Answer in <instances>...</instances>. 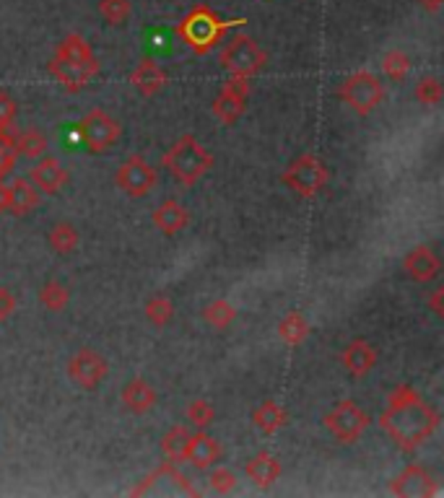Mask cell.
<instances>
[{
  "label": "cell",
  "mask_w": 444,
  "mask_h": 498,
  "mask_svg": "<svg viewBox=\"0 0 444 498\" xmlns=\"http://www.w3.org/2000/svg\"><path fill=\"white\" fill-rule=\"evenodd\" d=\"M380 429L398 449L415 452L440 429V412L432 408L411 384H398L387 395V408L377 418Z\"/></svg>",
  "instance_id": "obj_1"
},
{
  "label": "cell",
  "mask_w": 444,
  "mask_h": 498,
  "mask_svg": "<svg viewBox=\"0 0 444 498\" xmlns=\"http://www.w3.org/2000/svg\"><path fill=\"white\" fill-rule=\"evenodd\" d=\"M47 70L65 91L78 94L99 76L102 65L81 34H68L55 47V55L47 62Z\"/></svg>",
  "instance_id": "obj_2"
},
{
  "label": "cell",
  "mask_w": 444,
  "mask_h": 498,
  "mask_svg": "<svg viewBox=\"0 0 444 498\" xmlns=\"http://www.w3.org/2000/svg\"><path fill=\"white\" fill-rule=\"evenodd\" d=\"M242 24H247V19H221L208 5H195L175 27V34L187 45L190 53L208 55L216 45L224 42L226 31L237 29Z\"/></svg>",
  "instance_id": "obj_3"
},
{
  "label": "cell",
  "mask_w": 444,
  "mask_h": 498,
  "mask_svg": "<svg viewBox=\"0 0 444 498\" xmlns=\"http://www.w3.org/2000/svg\"><path fill=\"white\" fill-rule=\"evenodd\" d=\"M161 167L182 187H193L213 169V153L195 135L187 133L161 156Z\"/></svg>",
  "instance_id": "obj_4"
},
{
  "label": "cell",
  "mask_w": 444,
  "mask_h": 498,
  "mask_svg": "<svg viewBox=\"0 0 444 498\" xmlns=\"http://www.w3.org/2000/svg\"><path fill=\"white\" fill-rule=\"evenodd\" d=\"M327 179H330V169H327L325 161L320 156H315V153L296 156L294 161L284 169V175H281L284 187H289L296 198H301V200L317 198L325 190Z\"/></svg>",
  "instance_id": "obj_5"
},
{
  "label": "cell",
  "mask_w": 444,
  "mask_h": 498,
  "mask_svg": "<svg viewBox=\"0 0 444 498\" xmlns=\"http://www.w3.org/2000/svg\"><path fill=\"white\" fill-rule=\"evenodd\" d=\"M218 62L229 76L255 78L267 65V53L258 45V39H252L247 34H237L224 45Z\"/></svg>",
  "instance_id": "obj_6"
},
{
  "label": "cell",
  "mask_w": 444,
  "mask_h": 498,
  "mask_svg": "<svg viewBox=\"0 0 444 498\" xmlns=\"http://www.w3.org/2000/svg\"><path fill=\"white\" fill-rule=\"evenodd\" d=\"M338 96H341V102H346L354 110L358 118H369L382 104L385 86H382V81L374 73H369V70H354L338 86Z\"/></svg>",
  "instance_id": "obj_7"
},
{
  "label": "cell",
  "mask_w": 444,
  "mask_h": 498,
  "mask_svg": "<svg viewBox=\"0 0 444 498\" xmlns=\"http://www.w3.org/2000/svg\"><path fill=\"white\" fill-rule=\"evenodd\" d=\"M369 423H372L369 412L364 411L361 405H356L354 400L335 403L323 418L327 434L341 444H354V441L361 439V434L369 429Z\"/></svg>",
  "instance_id": "obj_8"
},
{
  "label": "cell",
  "mask_w": 444,
  "mask_h": 498,
  "mask_svg": "<svg viewBox=\"0 0 444 498\" xmlns=\"http://www.w3.org/2000/svg\"><path fill=\"white\" fill-rule=\"evenodd\" d=\"M78 138L91 153H104L122 138V125L104 110H91L78 119Z\"/></svg>",
  "instance_id": "obj_9"
},
{
  "label": "cell",
  "mask_w": 444,
  "mask_h": 498,
  "mask_svg": "<svg viewBox=\"0 0 444 498\" xmlns=\"http://www.w3.org/2000/svg\"><path fill=\"white\" fill-rule=\"evenodd\" d=\"M156 182H159V175H156V169L148 164L144 156H127L119 164L118 175H115L118 190H122L133 200H141V198L151 195Z\"/></svg>",
  "instance_id": "obj_10"
},
{
  "label": "cell",
  "mask_w": 444,
  "mask_h": 498,
  "mask_svg": "<svg viewBox=\"0 0 444 498\" xmlns=\"http://www.w3.org/2000/svg\"><path fill=\"white\" fill-rule=\"evenodd\" d=\"M247 99H250V78H237V76H232V78L221 86L218 96L213 99L210 112H213V118L218 119L221 125L232 127V125H237L239 119L244 118V112H247Z\"/></svg>",
  "instance_id": "obj_11"
},
{
  "label": "cell",
  "mask_w": 444,
  "mask_h": 498,
  "mask_svg": "<svg viewBox=\"0 0 444 498\" xmlns=\"http://www.w3.org/2000/svg\"><path fill=\"white\" fill-rule=\"evenodd\" d=\"M110 374V363L102 353L91 351V348H81L70 355L68 361V377L76 381L84 389H96L102 381Z\"/></svg>",
  "instance_id": "obj_12"
},
{
  "label": "cell",
  "mask_w": 444,
  "mask_h": 498,
  "mask_svg": "<svg viewBox=\"0 0 444 498\" xmlns=\"http://www.w3.org/2000/svg\"><path fill=\"white\" fill-rule=\"evenodd\" d=\"M161 483H167L169 486V491L172 494H185V496H201V488L198 486H193L190 480H187V475L185 472H179L172 462H167V465H161V468H156L148 478H144L133 491H130V496H148V494H159V486Z\"/></svg>",
  "instance_id": "obj_13"
},
{
  "label": "cell",
  "mask_w": 444,
  "mask_h": 498,
  "mask_svg": "<svg viewBox=\"0 0 444 498\" xmlns=\"http://www.w3.org/2000/svg\"><path fill=\"white\" fill-rule=\"evenodd\" d=\"M390 494L398 498H432L440 494V483L426 468L408 465L390 483Z\"/></svg>",
  "instance_id": "obj_14"
},
{
  "label": "cell",
  "mask_w": 444,
  "mask_h": 498,
  "mask_svg": "<svg viewBox=\"0 0 444 498\" xmlns=\"http://www.w3.org/2000/svg\"><path fill=\"white\" fill-rule=\"evenodd\" d=\"M403 270L408 273L411 281L426 286V283H432V281L440 278V273H442V260L437 257V252H434L432 247L418 244V247H414V249L403 257Z\"/></svg>",
  "instance_id": "obj_15"
},
{
  "label": "cell",
  "mask_w": 444,
  "mask_h": 498,
  "mask_svg": "<svg viewBox=\"0 0 444 498\" xmlns=\"http://www.w3.org/2000/svg\"><path fill=\"white\" fill-rule=\"evenodd\" d=\"M218 460H221V444L213 439L206 429L190 434L182 462H190L195 469H210L218 465Z\"/></svg>",
  "instance_id": "obj_16"
},
{
  "label": "cell",
  "mask_w": 444,
  "mask_h": 498,
  "mask_svg": "<svg viewBox=\"0 0 444 498\" xmlns=\"http://www.w3.org/2000/svg\"><path fill=\"white\" fill-rule=\"evenodd\" d=\"M31 184L39 190V192H45V195H58L60 190L68 184V172H65V167L60 164V159L55 156H42V159H37L34 161V167H31Z\"/></svg>",
  "instance_id": "obj_17"
},
{
  "label": "cell",
  "mask_w": 444,
  "mask_h": 498,
  "mask_svg": "<svg viewBox=\"0 0 444 498\" xmlns=\"http://www.w3.org/2000/svg\"><path fill=\"white\" fill-rule=\"evenodd\" d=\"M341 363H343V369L354 377V380H364L372 369H374V363H377V351H374V346L369 343V340H364V338H354L343 353H341Z\"/></svg>",
  "instance_id": "obj_18"
},
{
  "label": "cell",
  "mask_w": 444,
  "mask_h": 498,
  "mask_svg": "<svg viewBox=\"0 0 444 498\" xmlns=\"http://www.w3.org/2000/svg\"><path fill=\"white\" fill-rule=\"evenodd\" d=\"M130 84H133V88H136L141 96L151 99V96H159V94L167 88L169 76H167V70H164L156 60L144 58L138 62V68L130 73Z\"/></svg>",
  "instance_id": "obj_19"
},
{
  "label": "cell",
  "mask_w": 444,
  "mask_h": 498,
  "mask_svg": "<svg viewBox=\"0 0 444 498\" xmlns=\"http://www.w3.org/2000/svg\"><path fill=\"white\" fill-rule=\"evenodd\" d=\"M151 221H153V226H156L161 234L175 236L187 229V224H190V210L182 206L179 200H175V198H167L164 203H159V208L153 210Z\"/></svg>",
  "instance_id": "obj_20"
},
{
  "label": "cell",
  "mask_w": 444,
  "mask_h": 498,
  "mask_svg": "<svg viewBox=\"0 0 444 498\" xmlns=\"http://www.w3.org/2000/svg\"><path fill=\"white\" fill-rule=\"evenodd\" d=\"M119 397H122V405L136 415H146L156 405V389L144 377H133L130 381H125Z\"/></svg>",
  "instance_id": "obj_21"
},
{
  "label": "cell",
  "mask_w": 444,
  "mask_h": 498,
  "mask_svg": "<svg viewBox=\"0 0 444 498\" xmlns=\"http://www.w3.org/2000/svg\"><path fill=\"white\" fill-rule=\"evenodd\" d=\"M281 462H278V457L275 454H270V452H258L255 457H250L247 460V465H244V475L258 486V488H270L278 478H281Z\"/></svg>",
  "instance_id": "obj_22"
},
{
  "label": "cell",
  "mask_w": 444,
  "mask_h": 498,
  "mask_svg": "<svg viewBox=\"0 0 444 498\" xmlns=\"http://www.w3.org/2000/svg\"><path fill=\"white\" fill-rule=\"evenodd\" d=\"M8 195H11V200H8V213H13L16 218L29 216L31 210L39 208V200H42V195H39V190L31 184V179H13V182L8 184Z\"/></svg>",
  "instance_id": "obj_23"
},
{
  "label": "cell",
  "mask_w": 444,
  "mask_h": 498,
  "mask_svg": "<svg viewBox=\"0 0 444 498\" xmlns=\"http://www.w3.org/2000/svg\"><path fill=\"white\" fill-rule=\"evenodd\" d=\"M286 420H289L286 408L278 405L275 400H266V403H260V405L255 408V412H252V423H255L266 437L278 434V431L286 426Z\"/></svg>",
  "instance_id": "obj_24"
},
{
  "label": "cell",
  "mask_w": 444,
  "mask_h": 498,
  "mask_svg": "<svg viewBox=\"0 0 444 498\" xmlns=\"http://www.w3.org/2000/svg\"><path fill=\"white\" fill-rule=\"evenodd\" d=\"M13 146H16V153H19V156H24V159H29V161H37V159H42V156L47 153L50 141H47V135H45L42 130L29 127V130H21V133L13 135Z\"/></svg>",
  "instance_id": "obj_25"
},
{
  "label": "cell",
  "mask_w": 444,
  "mask_h": 498,
  "mask_svg": "<svg viewBox=\"0 0 444 498\" xmlns=\"http://www.w3.org/2000/svg\"><path fill=\"white\" fill-rule=\"evenodd\" d=\"M47 241H50V247H53L58 255H70V252H76V247H78V241H81V234H78V229H76L70 221H58V224L50 229Z\"/></svg>",
  "instance_id": "obj_26"
},
{
  "label": "cell",
  "mask_w": 444,
  "mask_h": 498,
  "mask_svg": "<svg viewBox=\"0 0 444 498\" xmlns=\"http://www.w3.org/2000/svg\"><path fill=\"white\" fill-rule=\"evenodd\" d=\"M307 335H309V322L304 320V314H299V312H289L281 322H278V338L286 343V346H301L304 340H307Z\"/></svg>",
  "instance_id": "obj_27"
},
{
  "label": "cell",
  "mask_w": 444,
  "mask_h": 498,
  "mask_svg": "<svg viewBox=\"0 0 444 498\" xmlns=\"http://www.w3.org/2000/svg\"><path fill=\"white\" fill-rule=\"evenodd\" d=\"M203 320H206L213 330H229L232 322L237 320V306L226 298H216L203 309Z\"/></svg>",
  "instance_id": "obj_28"
},
{
  "label": "cell",
  "mask_w": 444,
  "mask_h": 498,
  "mask_svg": "<svg viewBox=\"0 0 444 498\" xmlns=\"http://www.w3.org/2000/svg\"><path fill=\"white\" fill-rule=\"evenodd\" d=\"M146 320L153 327H167L175 320V304L167 293H153L146 301Z\"/></svg>",
  "instance_id": "obj_29"
},
{
  "label": "cell",
  "mask_w": 444,
  "mask_h": 498,
  "mask_svg": "<svg viewBox=\"0 0 444 498\" xmlns=\"http://www.w3.org/2000/svg\"><path fill=\"white\" fill-rule=\"evenodd\" d=\"M187 439H190V431H187L185 426H172V429L161 437V454H164L169 462H182Z\"/></svg>",
  "instance_id": "obj_30"
},
{
  "label": "cell",
  "mask_w": 444,
  "mask_h": 498,
  "mask_svg": "<svg viewBox=\"0 0 444 498\" xmlns=\"http://www.w3.org/2000/svg\"><path fill=\"white\" fill-rule=\"evenodd\" d=\"M70 301V291L60 283V281H47L42 289H39V304L47 309V312H62Z\"/></svg>",
  "instance_id": "obj_31"
},
{
  "label": "cell",
  "mask_w": 444,
  "mask_h": 498,
  "mask_svg": "<svg viewBox=\"0 0 444 498\" xmlns=\"http://www.w3.org/2000/svg\"><path fill=\"white\" fill-rule=\"evenodd\" d=\"M382 70H385L390 81L400 84V81H406V76L411 70V58L403 50H390L382 58Z\"/></svg>",
  "instance_id": "obj_32"
},
{
  "label": "cell",
  "mask_w": 444,
  "mask_h": 498,
  "mask_svg": "<svg viewBox=\"0 0 444 498\" xmlns=\"http://www.w3.org/2000/svg\"><path fill=\"white\" fill-rule=\"evenodd\" d=\"M414 94H415V102L423 104V107H440V104H442L444 91L437 76H426V78H421V81L415 84Z\"/></svg>",
  "instance_id": "obj_33"
},
{
  "label": "cell",
  "mask_w": 444,
  "mask_h": 498,
  "mask_svg": "<svg viewBox=\"0 0 444 498\" xmlns=\"http://www.w3.org/2000/svg\"><path fill=\"white\" fill-rule=\"evenodd\" d=\"M99 13L110 27H122L130 19L133 5L130 0H99Z\"/></svg>",
  "instance_id": "obj_34"
},
{
  "label": "cell",
  "mask_w": 444,
  "mask_h": 498,
  "mask_svg": "<svg viewBox=\"0 0 444 498\" xmlns=\"http://www.w3.org/2000/svg\"><path fill=\"white\" fill-rule=\"evenodd\" d=\"M185 418H187V423H190L195 431H203V429H208V426L216 420V411H213V405H210L208 400L198 397V400H193V403L187 405Z\"/></svg>",
  "instance_id": "obj_35"
},
{
  "label": "cell",
  "mask_w": 444,
  "mask_h": 498,
  "mask_svg": "<svg viewBox=\"0 0 444 498\" xmlns=\"http://www.w3.org/2000/svg\"><path fill=\"white\" fill-rule=\"evenodd\" d=\"M19 153L13 146V130H0V179L11 175L16 169Z\"/></svg>",
  "instance_id": "obj_36"
},
{
  "label": "cell",
  "mask_w": 444,
  "mask_h": 498,
  "mask_svg": "<svg viewBox=\"0 0 444 498\" xmlns=\"http://www.w3.org/2000/svg\"><path fill=\"white\" fill-rule=\"evenodd\" d=\"M208 483H210V488H213L218 496H229V494L237 488V475H234L232 469L216 468L213 472H210Z\"/></svg>",
  "instance_id": "obj_37"
},
{
  "label": "cell",
  "mask_w": 444,
  "mask_h": 498,
  "mask_svg": "<svg viewBox=\"0 0 444 498\" xmlns=\"http://www.w3.org/2000/svg\"><path fill=\"white\" fill-rule=\"evenodd\" d=\"M16 118H19V102L8 91H0V130H13Z\"/></svg>",
  "instance_id": "obj_38"
},
{
  "label": "cell",
  "mask_w": 444,
  "mask_h": 498,
  "mask_svg": "<svg viewBox=\"0 0 444 498\" xmlns=\"http://www.w3.org/2000/svg\"><path fill=\"white\" fill-rule=\"evenodd\" d=\"M16 306H19L16 293L11 291V289H5V286H0V322L11 320L16 314Z\"/></svg>",
  "instance_id": "obj_39"
},
{
  "label": "cell",
  "mask_w": 444,
  "mask_h": 498,
  "mask_svg": "<svg viewBox=\"0 0 444 498\" xmlns=\"http://www.w3.org/2000/svg\"><path fill=\"white\" fill-rule=\"evenodd\" d=\"M442 298H444V286H437L434 293H432V298H429V306H432V312L442 320L444 317V306H442Z\"/></svg>",
  "instance_id": "obj_40"
},
{
  "label": "cell",
  "mask_w": 444,
  "mask_h": 498,
  "mask_svg": "<svg viewBox=\"0 0 444 498\" xmlns=\"http://www.w3.org/2000/svg\"><path fill=\"white\" fill-rule=\"evenodd\" d=\"M415 3H418L426 13H437V11L442 8L444 0H415Z\"/></svg>",
  "instance_id": "obj_41"
},
{
  "label": "cell",
  "mask_w": 444,
  "mask_h": 498,
  "mask_svg": "<svg viewBox=\"0 0 444 498\" xmlns=\"http://www.w3.org/2000/svg\"><path fill=\"white\" fill-rule=\"evenodd\" d=\"M8 200H11V195H8V184L0 179V213H8Z\"/></svg>",
  "instance_id": "obj_42"
},
{
  "label": "cell",
  "mask_w": 444,
  "mask_h": 498,
  "mask_svg": "<svg viewBox=\"0 0 444 498\" xmlns=\"http://www.w3.org/2000/svg\"><path fill=\"white\" fill-rule=\"evenodd\" d=\"M266 3H273V0H266Z\"/></svg>",
  "instance_id": "obj_43"
}]
</instances>
